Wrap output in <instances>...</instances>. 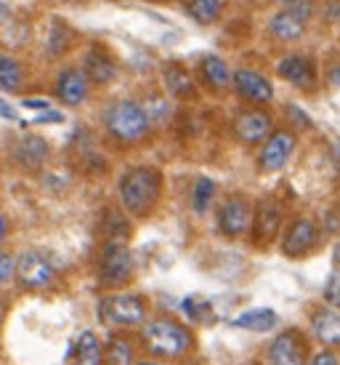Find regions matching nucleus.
I'll list each match as a JSON object with an SVG mask.
<instances>
[{"mask_svg": "<svg viewBox=\"0 0 340 365\" xmlns=\"http://www.w3.org/2000/svg\"><path fill=\"white\" fill-rule=\"evenodd\" d=\"M200 72H202V81L208 83L213 91H226L231 83H234L229 64L221 59V56H205L200 64Z\"/></svg>", "mask_w": 340, "mask_h": 365, "instance_id": "aec40b11", "label": "nucleus"}, {"mask_svg": "<svg viewBox=\"0 0 340 365\" xmlns=\"http://www.w3.org/2000/svg\"><path fill=\"white\" fill-rule=\"evenodd\" d=\"M184 312L189 314L191 320H197V323H202V320H211V302H205V299H200V296H189V299H184Z\"/></svg>", "mask_w": 340, "mask_h": 365, "instance_id": "cd10ccee", "label": "nucleus"}, {"mask_svg": "<svg viewBox=\"0 0 340 365\" xmlns=\"http://www.w3.org/2000/svg\"><path fill=\"white\" fill-rule=\"evenodd\" d=\"M324 302L327 307L340 309V267H332V272L324 280Z\"/></svg>", "mask_w": 340, "mask_h": 365, "instance_id": "c85d7f7f", "label": "nucleus"}, {"mask_svg": "<svg viewBox=\"0 0 340 365\" xmlns=\"http://www.w3.org/2000/svg\"><path fill=\"white\" fill-rule=\"evenodd\" d=\"M277 72H280L282 81L295 86L298 91H311L317 86V67H314V59L306 56V53H287V56H282L280 64H277Z\"/></svg>", "mask_w": 340, "mask_h": 365, "instance_id": "9b49d317", "label": "nucleus"}, {"mask_svg": "<svg viewBox=\"0 0 340 365\" xmlns=\"http://www.w3.org/2000/svg\"><path fill=\"white\" fill-rule=\"evenodd\" d=\"M269 32L274 41L280 43H295L303 38V32H306V19H300L298 14H292V11L282 9L277 11L269 21Z\"/></svg>", "mask_w": 340, "mask_h": 365, "instance_id": "dca6fc26", "label": "nucleus"}, {"mask_svg": "<svg viewBox=\"0 0 340 365\" xmlns=\"http://www.w3.org/2000/svg\"><path fill=\"white\" fill-rule=\"evenodd\" d=\"M269 365H306V339L290 328L269 344Z\"/></svg>", "mask_w": 340, "mask_h": 365, "instance_id": "f8f14e48", "label": "nucleus"}, {"mask_svg": "<svg viewBox=\"0 0 340 365\" xmlns=\"http://www.w3.org/2000/svg\"><path fill=\"white\" fill-rule=\"evenodd\" d=\"M162 81H165V88H168L170 96H191L194 93V83H191V75L181 64H168L162 70Z\"/></svg>", "mask_w": 340, "mask_h": 365, "instance_id": "5701e85b", "label": "nucleus"}, {"mask_svg": "<svg viewBox=\"0 0 340 365\" xmlns=\"http://www.w3.org/2000/svg\"><path fill=\"white\" fill-rule=\"evenodd\" d=\"M309 365H340V363H338V355H335L332 349H324V352H319V355L311 357Z\"/></svg>", "mask_w": 340, "mask_h": 365, "instance_id": "f704fd0d", "label": "nucleus"}, {"mask_svg": "<svg viewBox=\"0 0 340 365\" xmlns=\"http://www.w3.org/2000/svg\"><path fill=\"white\" fill-rule=\"evenodd\" d=\"M0 115H3V118H6V120H16V112L11 110L9 104L3 102V99H0Z\"/></svg>", "mask_w": 340, "mask_h": 365, "instance_id": "58836bf2", "label": "nucleus"}, {"mask_svg": "<svg viewBox=\"0 0 340 365\" xmlns=\"http://www.w3.org/2000/svg\"><path fill=\"white\" fill-rule=\"evenodd\" d=\"M162 192V176L154 165H133L120 179V203L130 216H149Z\"/></svg>", "mask_w": 340, "mask_h": 365, "instance_id": "f257e3e1", "label": "nucleus"}, {"mask_svg": "<svg viewBox=\"0 0 340 365\" xmlns=\"http://www.w3.org/2000/svg\"><path fill=\"white\" fill-rule=\"evenodd\" d=\"M101 323L110 325H139L147 317V302L136 294H112L99 302Z\"/></svg>", "mask_w": 340, "mask_h": 365, "instance_id": "20e7f679", "label": "nucleus"}, {"mask_svg": "<svg viewBox=\"0 0 340 365\" xmlns=\"http://www.w3.org/2000/svg\"><path fill=\"white\" fill-rule=\"evenodd\" d=\"M319 245V224L311 216H298L287 224L285 237H282V254L290 259H300V256L311 254Z\"/></svg>", "mask_w": 340, "mask_h": 365, "instance_id": "423d86ee", "label": "nucleus"}, {"mask_svg": "<svg viewBox=\"0 0 340 365\" xmlns=\"http://www.w3.org/2000/svg\"><path fill=\"white\" fill-rule=\"evenodd\" d=\"M83 72L88 75V81L104 86V83H112L115 78H117V64H115V59H112L110 53L101 51V48H96V46H93V48L85 53Z\"/></svg>", "mask_w": 340, "mask_h": 365, "instance_id": "a211bd4d", "label": "nucleus"}, {"mask_svg": "<svg viewBox=\"0 0 340 365\" xmlns=\"http://www.w3.org/2000/svg\"><path fill=\"white\" fill-rule=\"evenodd\" d=\"M271 133H274V120L269 112L253 107V110H242L234 118V136L242 144H260L266 142Z\"/></svg>", "mask_w": 340, "mask_h": 365, "instance_id": "9d476101", "label": "nucleus"}, {"mask_svg": "<svg viewBox=\"0 0 340 365\" xmlns=\"http://www.w3.org/2000/svg\"><path fill=\"white\" fill-rule=\"evenodd\" d=\"M332 264H335V267H340V240L335 243V248H332Z\"/></svg>", "mask_w": 340, "mask_h": 365, "instance_id": "79ce46f5", "label": "nucleus"}, {"mask_svg": "<svg viewBox=\"0 0 340 365\" xmlns=\"http://www.w3.org/2000/svg\"><path fill=\"white\" fill-rule=\"evenodd\" d=\"M21 104H24V107H32V110H43V112L48 110V102H43V99H24Z\"/></svg>", "mask_w": 340, "mask_h": 365, "instance_id": "4c0bfd02", "label": "nucleus"}, {"mask_svg": "<svg viewBox=\"0 0 340 365\" xmlns=\"http://www.w3.org/2000/svg\"><path fill=\"white\" fill-rule=\"evenodd\" d=\"M322 230H324V232H330V235L340 232V208L338 205H332V208L324 211V227H322Z\"/></svg>", "mask_w": 340, "mask_h": 365, "instance_id": "473e14b6", "label": "nucleus"}, {"mask_svg": "<svg viewBox=\"0 0 340 365\" xmlns=\"http://www.w3.org/2000/svg\"><path fill=\"white\" fill-rule=\"evenodd\" d=\"M6 232H9V222H6V216L0 213V240L6 237Z\"/></svg>", "mask_w": 340, "mask_h": 365, "instance_id": "a19ab883", "label": "nucleus"}, {"mask_svg": "<svg viewBox=\"0 0 340 365\" xmlns=\"http://www.w3.org/2000/svg\"><path fill=\"white\" fill-rule=\"evenodd\" d=\"M311 334L317 336L327 349L340 346V309H335V307L317 309L311 317Z\"/></svg>", "mask_w": 340, "mask_h": 365, "instance_id": "2eb2a0df", "label": "nucleus"}, {"mask_svg": "<svg viewBox=\"0 0 340 365\" xmlns=\"http://www.w3.org/2000/svg\"><path fill=\"white\" fill-rule=\"evenodd\" d=\"M295 144H298V139H295V133L287 131V128H282V131H274L263 142V147H260V168L263 171H282L287 163H290L292 153H295Z\"/></svg>", "mask_w": 340, "mask_h": 365, "instance_id": "1a4fd4ad", "label": "nucleus"}, {"mask_svg": "<svg viewBox=\"0 0 340 365\" xmlns=\"http://www.w3.org/2000/svg\"><path fill=\"white\" fill-rule=\"evenodd\" d=\"M141 341L147 346V352L154 357H181L194 346L189 328L170 317L149 320L141 328Z\"/></svg>", "mask_w": 340, "mask_h": 365, "instance_id": "f03ea898", "label": "nucleus"}, {"mask_svg": "<svg viewBox=\"0 0 340 365\" xmlns=\"http://www.w3.org/2000/svg\"><path fill=\"white\" fill-rule=\"evenodd\" d=\"M277 312L269 309V307H255V309H248V312H242L240 317H234L231 325L234 328H245V331H258V334H266L271 331L274 325H277Z\"/></svg>", "mask_w": 340, "mask_h": 365, "instance_id": "412c9836", "label": "nucleus"}, {"mask_svg": "<svg viewBox=\"0 0 340 365\" xmlns=\"http://www.w3.org/2000/svg\"><path fill=\"white\" fill-rule=\"evenodd\" d=\"M147 110V118H149V123H165L170 115V104L162 99V96H152L149 104L144 107Z\"/></svg>", "mask_w": 340, "mask_h": 365, "instance_id": "c756f323", "label": "nucleus"}, {"mask_svg": "<svg viewBox=\"0 0 340 365\" xmlns=\"http://www.w3.org/2000/svg\"><path fill=\"white\" fill-rule=\"evenodd\" d=\"M21 86V70L19 64L11 59V56H6V53H0V91H19Z\"/></svg>", "mask_w": 340, "mask_h": 365, "instance_id": "a878e982", "label": "nucleus"}, {"mask_svg": "<svg viewBox=\"0 0 340 365\" xmlns=\"http://www.w3.org/2000/svg\"><path fill=\"white\" fill-rule=\"evenodd\" d=\"M38 123H61V115H59V112L46 110V112H41V115H38Z\"/></svg>", "mask_w": 340, "mask_h": 365, "instance_id": "e433bc0d", "label": "nucleus"}, {"mask_svg": "<svg viewBox=\"0 0 340 365\" xmlns=\"http://www.w3.org/2000/svg\"><path fill=\"white\" fill-rule=\"evenodd\" d=\"M141 365H157V363H141Z\"/></svg>", "mask_w": 340, "mask_h": 365, "instance_id": "37998d69", "label": "nucleus"}, {"mask_svg": "<svg viewBox=\"0 0 340 365\" xmlns=\"http://www.w3.org/2000/svg\"><path fill=\"white\" fill-rule=\"evenodd\" d=\"M327 81H330L332 86H338V88H340V64H335V67L327 72Z\"/></svg>", "mask_w": 340, "mask_h": 365, "instance_id": "ea45409f", "label": "nucleus"}, {"mask_svg": "<svg viewBox=\"0 0 340 365\" xmlns=\"http://www.w3.org/2000/svg\"><path fill=\"white\" fill-rule=\"evenodd\" d=\"M56 96L64 104L78 107L88 96V75L83 70H64L56 81Z\"/></svg>", "mask_w": 340, "mask_h": 365, "instance_id": "f3484780", "label": "nucleus"}, {"mask_svg": "<svg viewBox=\"0 0 340 365\" xmlns=\"http://www.w3.org/2000/svg\"><path fill=\"white\" fill-rule=\"evenodd\" d=\"M282 6L292 14H298L300 19L309 21L314 16V0H282Z\"/></svg>", "mask_w": 340, "mask_h": 365, "instance_id": "7c9ffc66", "label": "nucleus"}, {"mask_svg": "<svg viewBox=\"0 0 340 365\" xmlns=\"http://www.w3.org/2000/svg\"><path fill=\"white\" fill-rule=\"evenodd\" d=\"M213 197H216V182L208 179V176H200L194 190H191V208L194 213H208V208L213 205Z\"/></svg>", "mask_w": 340, "mask_h": 365, "instance_id": "393cba45", "label": "nucleus"}, {"mask_svg": "<svg viewBox=\"0 0 340 365\" xmlns=\"http://www.w3.org/2000/svg\"><path fill=\"white\" fill-rule=\"evenodd\" d=\"M14 158H16L24 168H41L43 163L48 160V144H46V139H41V136L27 133V136H21V142L16 144Z\"/></svg>", "mask_w": 340, "mask_h": 365, "instance_id": "6ab92c4d", "label": "nucleus"}, {"mask_svg": "<svg viewBox=\"0 0 340 365\" xmlns=\"http://www.w3.org/2000/svg\"><path fill=\"white\" fill-rule=\"evenodd\" d=\"M133 274V254L125 243H107L104 245V254H101L99 262V280L101 285H110V288H117V285H125Z\"/></svg>", "mask_w": 340, "mask_h": 365, "instance_id": "39448f33", "label": "nucleus"}, {"mask_svg": "<svg viewBox=\"0 0 340 365\" xmlns=\"http://www.w3.org/2000/svg\"><path fill=\"white\" fill-rule=\"evenodd\" d=\"M186 11L197 24H213L223 11V0H186Z\"/></svg>", "mask_w": 340, "mask_h": 365, "instance_id": "b1692460", "label": "nucleus"}, {"mask_svg": "<svg viewBox=\"0 0 340 365\" xmlns=\"http://www.w3.org/2000/svg\"><path fill=\"white\" fill-rule=\"evenodd\" d=\"M319 16L327 24H340V0H324V6L319 9Z\"/></svg>", "mask_w": 340, "mask_h": 365, "instance_id": "2f4dec72", "label": "nucleus"}, {"mask_svg": "<svg viewBox=\"0 0 340 365\" xmlns=\"http://www.w3.org/2000/svg\"><path fill=\"white\" fill-rule=\"evenodd\" d=\"M287 115L295 120V125H300V128H311V118L309 115H303L298 107H287Z\"/></svg>", "mask_w": 340, "mask_h": 365, "instance_id": "c9c22d12", "label": "nucleus"}, {"mask_svg": "<svg viewBox=\"0 0 340 365\" xmlns=\"http://www.w3.org/2000/svg\"><path fill=\"white\" fill-rule=\"evenodd\" d=\"M255 211L245 197H229L218 208V230L226 237H242L253 227Z\"/></svg>", "mask_w": 340, "mask_h": 365, "instance_id": "6e6552de", "label": "nucleus"}, {"mask_svg": "<svg viewBox=\"0 0 340 365\" xmlns=\"http://www.w3.org/2000/svg\"><path fill=\"white\" fill-rule=\"evenodd\" d=\"M253 230H255V237L258 243H269L277 237V232L282 230V208L277 200H260L258 208H255V219H253Z\"/></svg>", "mask_w": 340, "mask_h": 365, "instance_id": "4468645a", "label": "nucleus"}, {"mask_svg": "<svg viewBox=\"0 0 340 365\" xmlns=\"http://www.w3.org/2000/svg\"><path fill=\"white\" fill-rule=\"evenodd\" d=\"M16 277H19L21 288H27V291H43L53 280V264L41 251H27L16 262Z\"/></svg>", "mask_w": 340, "mask_h": 365, "instance_id": "0eeeda50", "label": "nucleus"}, {"mask_svg": "<svg viewBox=\"0 0 340 365\" xmlns=\"http://www.w3.org/2000/svg\"><path fill=\"white\" fill-rule=\"evenodd\" d=\"M104 125L117 142H139L149 131V118L147 110L133 99H120L107 107L104 112Z\"/></svg>", "mask_w": 340, "mask_h": 365, "instance_id": "7ed1b4c3", "label": "nucleus"}, {"mask_svg": "<svg viewBox=\"0 0 340 365\" xmlns=\"http://www.w3.org/2000/svg\"><path fill=\"white\" fill-rule=\"evenodd\" d=\"M234 88L242 99H248L253 104H269L274 99V86L266 75H260L255 70H237L234 72Z\"/></svg>", "mask_w": 340, "mask_h": 365, "instance_id": "ddd939ff", "label": "nucleus"}, {"mask_svg": "<svg viewBox=\"0 0 340 365\" xmlns=\"http://www.w3.org/2000/svg\"><path fill=\"white\" fill-rule=\"evenodd\" d=\"M72 365H104V352H101L99 339L85 331L80 334L78 344L72 349Z\"/></svg>", "mask_w": 340, "mask_h": 365, "instance_id": "4be33fe9", "label": "nucleus"}, {"mask_svg": "<svg viewBox=\"0 0 340 365\" xmlns=\"http://www.w3.org/2000/svg\"><path fill=\"white\" fill-rule=\"evenodd\" d=\"M107 360H110V365H130L133 346L128 344V339H112L110 349H107Z\"/></svg>", "mask_w": 340, "mask_h": 365, "instance_id": "bb28decb", "label": "nucleus"}, {"mask_svg": "<svg viewBox=\"0 0 340 365\" xmlns=\"http://www.w3.org/2000/svg\"><path fill=\"white\" fill-rule=\"evenodd\" d=\"M11 274H16V264L9 254H0V285L6 283Z\"/></svg>", "mask_w": 340, "mask_h": 365, "instance_id": "72a5a7b5", "label": "nucleus"}]
</instances>
